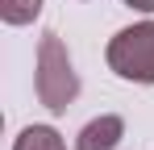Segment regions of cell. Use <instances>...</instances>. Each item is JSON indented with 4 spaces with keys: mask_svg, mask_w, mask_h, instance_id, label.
Masks as SVG:
<instances>
[{
    "mask_svg": "<svg viewBox=\"0 0 154 150\" xmlns=\"http://www.w3.org/2000/svg\"><path fill=\"white\" fill-rule=\"evenodd\" d=\"M125 138V121L117 113H104L96 121H88L79 129V146L75 150H117V142Z\"/></svg>",
    "mask_w": 154,
    "mask_h": 150,
    "instance_id": "3957f363",
    "label": "cell"
},
{
    "mask_svg": "<svg viewBox=\"0 0 154 150\" xmlns=\"http://www.w3.org/2000/svg\"><path fill=\"white\" fill-rule=\"evenodd\" d=\"M13 150H67L54 125H29L21 129V138L13 142Z\"/></svg>",
    "mask_w": 154,
    "mask_h": 150,
    "instance_id": "277c9868",
    "label": "cell"
},
{
    "mask_svg": "<svg viewBox=\"0 0 154 150\" xmlns=\"http://www.w3.org/2000/svg\"><path fill=\"white\" fill-rule=\"evenodd\" d=\"M108 67L129 79V83H154V21H142V25H129L121 29L108 50H104Z\"/></svg>",
    "mask_w": 154,
    "mask_h": 150,
    "instance_id": "7a4b0ae2",
    "label": "cell"
},
{
    "mask_svg": "<svg viewBox=\"0 0 154 150\" xmlns=\"http://www.w3.org/2000/svg\"><path fill=\"white\" fill-rule=\"evenodd\" d=\"M129 8H142V13H154V0H125Z\"/></svg>",
    "mask_w": 154,
    "mask_h": 150,
    "instance_id": "8992f818",
    "label": "cell"
},
{
    "mask_svg": "<svg viewBox=\"0 0 154 150\" xmlns=\"http://www.w3.org/2000/svg\"><path fill=\"white\" fill-rule=\"evenodd\" d=\"M42 13V0H0V17L8 25H29Z\"/></svg>",
    "mask_w": 154,
    "mask_h": 150,
    "instance_id": "5b68a950",
    "label": "cell"
},
{
    "mask_svg": "<svg viewBox=\"0 0 154 150\" xmlns=\"http://www.w3.org/2000/svg\"><path fill=\"white\" fill-rule=\"evenodd\" d=\"M33 88H38V100L50 113H67L75 104V96H79V75L71 67V54H67V46H63L58 33H42V42H38Z\"/></svg>",
    "mask_w": 154,
    "mask_h": 150,
    "instance_id": "6da1fadb",
    "label": "cell"
}]
</instances>
